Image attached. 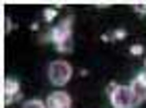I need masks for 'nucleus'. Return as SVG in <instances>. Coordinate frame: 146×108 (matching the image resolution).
Returning <instances> with one entry per match:
<instances>
[{
    "label": "nucleus",
    "instance_id": "nucleus-4",
    "mask_svg": "<svg viewBox=\"0 0 146 108\" xmlns=\"http://www.w3.org/2000/svg\"><path fill=\"white\" fill-rule=\"evenodd\" d=\"M2 94H4V104H11L15 102V100H19V81L13 79V77H6L2 81Z\"/></svg>",
    "mask_w": 146,
    "mask_h": 108
},
{
    "label": "nucleus",
    "instance_id": "nucleus-3",
    "mask_svg": "<svg viewBox=\"0 0 146 108\" xmlns=\"http://www.w3.org/2000/svg\"><path fill=\"white\" fill-rule=\"evenodd\" d=\"M71 25H73V17H67L63 23H58L56 27H52V31H50V40L54 44H61L65 42V40H69L71 38Z\"/></svg>",
    "mask_w": 146,
    "mask_h": 108
},
{
    "label": "nucleus",
    "instance_id": "nucleus-7",
    "mask_svg": "<svg viewBox=\"0 0 146 108\" xmlns=\"http://www.w3.org/2000/svg\"><path fill=\"white\" fill-rule=\"evenodd\" d=\"M71 48H73V38L65 40V42H61V44H56V50L58 52H71Z\"/></svg>",
    "mask_w": 146,
    "mask_h": 108
},
{
    "label": "nucleus",
    "instance_id": "nucleus-5",
    "mask_svg": "<svg viewBox=\"0 0 146 108\" xmlns=\"http://www.w3.org/2000/svg\"><path fill=\"white\" fill-rule=\"evenodd\" d=\"M46 104H48V108H71V96L65 92H54L48 96Z\"/></svg>",
    "mask_w": 146,
    "mask_h": 108
},
{
    "label": "nucleus",
    "instance_id": "nucleus-8",
    "mask_svg": "<svg viewBox=\"0 0 146 108\" xmlns=\"http://www.w3.org/2000/svg\"><path fill=\"white\" fill-rule=\"evenodd\" d=\"M23 108H46L42 100H29V102H25Z\"/></svg>",
    "mask_w": 146,
    "mask_h": 108
},
{
    "label": "nucleus",
    "instance_id": "nucleus-13",
    "mask_svg": "<svg viewBox=\"0 0 146 108\" xmlns=\"http://www.w3.org/2000/svg\"><path fill=\"white\" fill-rule=\"evenodd\" d=\"M144 65H146V60H144Z\"/></svg>",
    "mask_w": 146,
    "mask_h": 108
},
{
    "label": "nucleus",
    "instance_id": "nucleus-9",
    "mask_svg": "<svg viewBox=\"0 0 146 108\" xmlns=\"http://www.w3.org/2000/svg\"><path fill=\"white\" fill-rule=\"evenodd\" d=\"M56 13H58L56 9H46L44 11V19H46V21H52V19L56 17Z\"/></svg>",
    "mask_w": 146,
    "mask_h": 108
},
{
    "label": "nucleus",
    "instance_id": "nucleus-10",
    "mask_svg": "<svg viewBox=\"0 0 146 108\" xmlns=\"http://www.w3.org/2000/svg\"><path fill=\"white\" fill-rule=\"evenodd\" d=\"M129 52L134 54V56H140V54L144 52V48H142L140 44H134V46H131V48H129Z\"/></svg>",
    "mask_w": 146,
    "mask_h": 108
},
{
    "label": "nucleus",
    "instance_id": "nucleus-12",
    "mask_svg": "<svg viewBox=\"0 0 146 108\" xmlns=\"http://www.w3.org/2000/svg\"><path fill=\"white\" fill-rule=\"evenodd\" d=\"M115 38H119V40L125 38V29H117V31H115Z\"/></svg>",
    "mask_w": 146,
    "mask_h": 108
},
{
    "label": "nucleus",
    "instance_id": "nucleus-11",
    "mask_svg": "<svg viewBox=\"0 0 146 108\" xmlns=\"http://www.w3.org/2000/svg\"><path fill=\"white\" fill-rule=\"evenodd\" d=\"M131 6H134L138 13H146V4L144 2H136V4H131Z\"/></svg>",
    "mask_w": 146,
    "mask_h": 108
},
{
    "label": "nucleus",
    "instance_id": "nucleus-6",
    "mask_svg": "<svg viewBox=\"0 0 146 108\" xmlns=\"http://www.w3.org/2000/svg\"><path fill=\"white\" fill-rule=\"evenodd\" d=\"M131 90H134V94L138 98H144L146 96V73H142V75H138L134 81H131Z\"/></svg>",
    "mask_w": 146,
    "mask_h": 108
},
{
    "label": "nucleus",
    "instance_id": "nucleus-2",
    "mask_svg": "<svg viewBox=\"0 0 146 108\" xmlns=\"http://www.w3.org/2000/svg\"><path fill=\"white\" fill-rule=\"evenodd\" d=\"M71 75H73V69L65 60H54V63H50V67H48V77L54 85H65L71 79Z\"/></svg>",
    "mask_w": 146,
    "mask_h": 108
},
{
    "label": "nucleus",
    "instance_id": "nucleus-1",
    "mask_svg": "<svg viewBox=\"0 0 146 108\" xmlns=\"http://www.w3.org/2000/svg\"><path fill=\"white\" fill-rule=\"evenodd\" d=\"M142 98H138L129 85H117L111 92V102L115 108H134L140 104Z\"/></svg>",
    "mask_w": 146,
    "mask_h": 108
}]
</instances>
